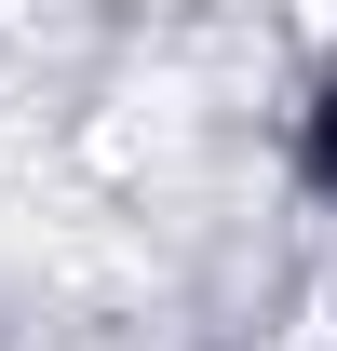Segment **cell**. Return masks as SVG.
Segmentation results:
<instances>
[{
	"label": "cell",
	"mask_w": 337,
	"mask_h": 351,
	"mask_svg": "<svg viewBox=\"0 0 337 351\" xmlns=\"http://www.w3.org/2000/svg\"><path fill=\"white\" fill-rule=\"evenodd\" d=\"M310 149H324V176H337V82H324V122H310Z\"/></svg>",
	"instance_id": "6da1fadb"
},
{
	"label": "cell",
	"mask_w": 337,
	"mask_h": 351,
	"mask_svg": "<svg viewBox=\"0 0 337 351\" xmlns=\"http://www.w3.org/2000/svg\"><path fill=\"white\" fill-rule=\"evenodd\" d=\"M0 351H68V338H0Z\"/></svg>",
	"instance_id": "7a4b0ae2"
}]
</instances>
